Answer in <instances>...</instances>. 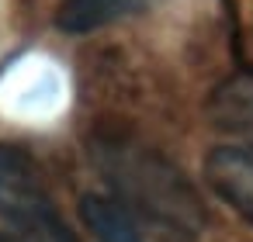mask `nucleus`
<instances>
[{
    "mask_svg": "<svg viewBox=\"0 0 253 242\" xmlns=\"http://www.w3.org/2000/svg\"><path fill=\"white\" fill-rule=\"evenodd\" d=\"M0 218L7 221V242H80L63 221L39 163L0 142Z\"/></svg>",
    "mask_w": 253,
    "mask_h": 242,
    "instance_id": "obj_2",
    "label": "nucleus"
},
{
    "mask_svg": "<svg viewBox=\"0 0 253 242\" xmlns=\"http://www.w3.org/2000/svg\"><path fill=\"white\" fill-rule=\"evenodd\" d=\"M80 214H84V221H87V228L94 232L97 242H146L135 214L122 201H115L111 194L108 197L87 194L84 204H80Z\"/></svg>",
    "mask_w": 253,
    "mask_h": 242,
    "instance_id": "obj_5",
    "label": "nucleus"
},
{
    "mask_svg": "<svg viewBox=\"0 0 253 242\" xmlns=\"http://www.w3.org/2000/svg\"><path fill=\"white\" fill-rule=\"evenodd\" d=\"M232 52L243 69H253V0H225Z\"/></svg>",
    "mask_w": 253,
    "mask_h": 242,
    "instance_id": "obj_7",
    "label": "nucleus"
},
{
    "mask_svg": "<svg viewBox=\"0 0 253 242\" xmlns=\"http://www.w3.org/2000/svg\"><path fill=\"white\" fill-rule=\"evenodd\" d=\"M94 170L139 225L160 242H198L205 232V201L177 163L132 132H97L90 138Z\"/></svg>",
    "mask_w": 253,
    "mask_h": 242,
    "instance_id": "obj_1",
    "label": "nucleus"
},
{
    "mask_svg": "<svg viewBox=\"0 0 253 242\" xmlns=\"http://www.w3.org/2000/svg\"><path fill=\"white\" fill-rule=\"evenodd\" d=\"M211 190L253 225V145H222L205 159Z\"/></svg>",
    "mask_w": 253,
    "mask_h": 242,
    "instance_id": "obj_3",
    "label": "nucleus"
},
{
    "mask_svg": "<svg viewBox=\"0 0 253 242\" xmlns=\"http://www.w3.org/2000/svg\"><path fill=\"white\" fill-rule=\"evenodd\" d=\"M142 0H63L59 4V28L63 32H73V35H84V32H94L101 25H111L115 18L135 11Z\"/></svg>",
    "mask_w": 253,
    "mask_h": 242,
    "instance_id": "obj_6",
    "label": "nucleus"
},
{
    "mask_svg": "<svg viewBox=\"0 0 253 242\" xmlns=\"http://www.w3.org/2000/svg\"><path fill=\"white\" fill-rule=\"evenodd\" d=\"M205 111L215 128L232 135H253V69H239L236 76L218 83Z\"/></svg>",
    "mask_w": 253,
    "mask_h": 242,
    "instance_id": "obj_4",
    "label": "nucleus"
}]
</instances>
